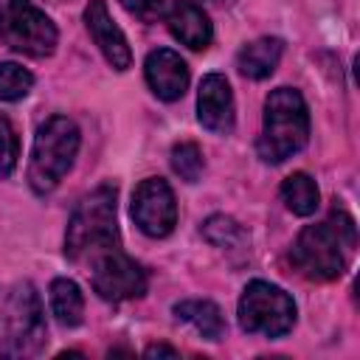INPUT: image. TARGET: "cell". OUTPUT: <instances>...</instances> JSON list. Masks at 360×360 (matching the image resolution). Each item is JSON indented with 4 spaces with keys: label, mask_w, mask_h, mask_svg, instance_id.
Returning a JSON list of instances; mask_svg holds the SVG:
<instances>
[{
    "label": "cell",
    "mask_w": 360,
    "mask_h": 360,
    "mask_svg": "<svg viewBox=\"0 0 360 360\" xmlns=\"http://www.w3.org/2000/svg\"><path fill=\"white\" fill-rule=\"evenodd\" d=\"M45 340V312L37 290L28 281L14 284L6 298V338L0 354L31 357L42 352Z\"/></svg>",
    "instance_id": "obj_5"
},
{
    "label": "cell",
    "mask_w": 360,
    "mask_h": 360,
    "mask_svg": "<svg viewBox=\"0 0 360 360\" xmlns=\"http://www.w3.org/2000/svg\"><path fill=\"white\" fill-rule=\"evenodd\" d=\"M143 354L146 357H177V349H172L166 343H152V346L143 349Z\"/></svg>",
    "instance_id": "obj_23"
},
{
    "label": "cell",
    "mask_w": 360,
    "mask_h": 360,
    "mask_svg": "<svg viewBox=\"0 0 360 360\" xmlns=\"http://www.w3.org/2000/svg\"><path fill=\"white\" fill-rule=\"evenodd\" d=\"M146 84L160 101H177L188 87V65L172 48H158L143 62Z\"/></svg>",
    "instance_id": "obj_12"
},
{
    "label": "cell",
    "mask_w": 360,
    "mask_h": 360,
    "mask_svg": "<svg viewBox=\"0 0 360 360\" xmlns=\"http://www.w3.org/2000/svg\"><path fill=\"white\" fill-rule=\"evenodd\" d=\"M284 53V42L278 37H259L248 45L239 48L236 53V68L242 76L248 79H267L276 68H278V59Z\"/></svg>",
    "instance_id": "obj_14"
},
{
    "label": "cell",
    "mask_w": 360,
    "mask_h": 360,
    "mask_svg": "<svg viewBox=\"0 0 360 360\" xmlns=\"http://www.w3.org/2000/svg\"><path fill=\"white\" fill-rule=\"evenodd\" d=\"M56 3H62V0H56Z\"/></svg>",
    "instance_id": "obj_24"
},
{
    "label": "cell",
    "mask_w": 360,
    "mask_h": 360,
    "mask_svg": "<svg viewBox=\"0 0 360 360\" xmlns=\"http://www.w3.org/2000/svg\"><path fill=\"white\" fill-rule=\"evenodd\" d=\"M34 84V76L17 65V62H3L0 65V101H17L22 98Z\"/></svg>",
    "instance_id": "obj_19"
},
{
    "label": "cell",
    "mask_w": 360,
    "mask_h": 360,
    "mask_svg": "<svg viewBox=\"0 0 360 360\" xmlns=\"http://www.w3.org/2000/svg\"><path fill=\"white\" fill-rule=\"evenodd\" d=\"M202 233H205V239L208 242H214L217 248H239V245H245V231L239 228V222H233L231 217H222V214H217V217H211L205 225H202Z\"/></svg>",
    "instance_id": "obj_20"
},
{
    "label": "cell",
    "mask_w": 360,
    "mask_h": 360,
    "mask_svg": "<svg viewBox=\"0 0 360 360\" xmlns=\"http://www.w3.org/2000/svg\"><path fill=\"white\" fill-rule=\"evenodd\" d=\"M174 318L191 323L205 340H222L225 338L222 309L208 298H188V301L174 304Z\"/></svg>",
    "instance_id": "obj_15"
},
{
    "label": "cell",
    "mask_w": 360,
    "mask_h": 360,
    "mask_svg": "<svg viewBox=\"0 0 360 360\" xmlns=\"http://www.w3.org/2000/svg\"><path fill=\"white\" fill-rule=\"evenodd\" d=\"M295 323V304L292 298L270 284V281H250L239 298V326L248 335L264 338H284Z\"/></svg>",
    "instance_id": "obj_7"
},
{
    "label": "cell",
    "mask_w": 360,
    "mask_h": 360,
    "mask_svg": "<svg viewBox=\"0 0 360 360\" xmlns=\"http://www.w3.org/2000/svg\"><path fill=\"white\" fill-rule=\"evenodd\" d=\"M132 219L152 239H163L174 231L177 202L172 186L163 177H146L138 183L132 194Z\"/></svg>",
    "instance_id": "obj_9"
},
{
    "label": "cell",
    "mask_w": 360,
    "mask_h": 360,
    "mask_svg": "<svg viewBox=\"0 0 360 360\" xmlns=\"http://www.w3.org/2000/svg\"><path fill=\"white\" fill-rule=\"evenodd\" d=\"M354 239V219L335 208L326 222L307 225L298 233L290 259L304 278L332 281L346 270V253H352Z\"/></svg>",
    "instance_id": "obj_1"
},
{
    "label": "cell",
    "mask_w": 360,
    "mask_h": 360,
    "mask_svg": "<svg viewBox=\"0 0 360 360\" xmlns=\"http://www.w3.org/2000/svg\"><path fill=\"white\" fill-rule=\"evenodd\" d=\"M309 141V110L298 90L276 87L264 98L259 155L264 163H284Z\"/></svg>",
    "instance_id": "obj_3"
},
{
    "label": "cell",
    "mask_w": 360,
    "mask_h": 360,
    "mask_svg": "<svg viewBox=\"0 0 360 360\" xmlns=\"http://www.w3.org/2000/svg\"><path fill=\"white\" fill-rule=\"evenodd\" d=\"M79 141V127L68 115H51L37 129L28 160V186L37 194H48L62 183V177L73 166Z\"/></svg>",
    "instance_id": "obj_4"
},
{
    "label": "cell",
    "mask_w": 360,
    "mask_h": 360,
    "mask_svg": "<svg viewBox=\"0 0 360 360\" xmlns=\"http://www.w3.org/2000/svg\"><path fill=\"white\" fill-rule=\"evenodd\" d=\"M90 270H93V290L104 301L141 298L149 287L146 270L135 259H129L121 248H112V250L101 253L98 259H93Z\"/></svg>",
    "instance_id": "obj_8"
},
{
    "label": "cell",
    "mask_w": 360,
    "mask_h": 360,
    "mask_svg": "<svg viewBox=\"0 0 360 360\" xmlns=\"http://www.w3.org/2000/svg\"><path fill=\"white\" fill-rule=\"evenodd\" d=\"M51 309L62 326H79L84 315V295L73 278L51 281Z\"/></svg>",
    "instance_id": "obj_16"
},
{
    "label": "cell",
    "mask_w": 360,
    "mask_h": 360,
    "mask_svg": "<svg viewBox=\"0 0 360 360\" xmlns=\"http://www.w3.org/2000/svg\"><path fill=\"white\" fill-rule=\"evenodd\" d=\"M281 200H284V205H287L292 214L309 217V214L318 211L321 194H318L315 180H312L307 172H295V174H290V177L281 183Z\"/></svg>",
    "instance_id": "obj_17"
},
{
    "label": "cell",
    "mask_w": 360,
    "mask_h": 360,
    "mask_svg": "<svg viewBox=\"0 0 360 360\" xmlns=\"http://www.w3.org/2000/svg\"><path fill=\"white\" fill-rule=\"evenodd\" d=\"M0 39L17 53L42 59L56 48V25L31 0H0Z\"/></svg>",
    "instance_id": "obj_6"
},
{
    "label": "cell",
    "mask_w": 360,
    "mask_h": 360,
    "mask_svg": "<svg viewBox=\"0 0 360 360\" xmlns=\"http://www.w3.org/2000/svg\"><path fill=\"white\" fill-rule=\"evenodd\" d=\"M84 25H87L93 42L98 45V51L104 53V59L115 70H127L132 65V51L127 45L124 31L112 20V14L107 8V0H90L87 3V8H84Z\"/></svg>",
    "instance_id": "obj_10"
},
{
    "label": "cell",
    "mask_w": 360,
    "mask_h": 360,
    "mask_svg": "<svg viewBox=\"0 0 360 360\" xmlns=\"http://www.w3.org/2000/svg\"><path fill=\"white\" fill-rule=\"evenodd\" d=\"M17 158H20V141H17V132H14L11 121L0 112V180H6V177L14 172Z\"/></svg>",
    "instance_id": "obj_21"
},
{
    "label": "cell",
    "mask_w": 360,
    "mask_h": 360,
    "mask_svg": "<svg viewBox=\"0 0 360 360\" xmlns=\"http://www.w3.org/2000/svg\"><path fill=\"white\" fill-rule=\"evenodd\" d=\"M112 248H121L118 222H115V188L98 186L76 205L68 222L65 256L76 264H84Z\"/></svg>",
    "instance_id": "obj_2"
},
{
    "label": "cell",
    "mask_w": 360,
    "mask_h": 360,
    "mask_svg": "<svg viewBox=\"0 0 360 360\" xmlns=\"http://www.w3.org/2000/svg\"><path fill=\"white\" fill-rule=\"evenodd\" d=\"M197 121L217 135L233 129V93L222 73H208L197 93Z\"/></svg>",
    "instance_id": "obj_11"
},
{
    "label": "cell",
    "mask_w": 360,
    "mask_h": 360,
    "mask_svg": "<svg viewBox=\"0 0 360 360\" xmlns=\"http://www.w3.org/2000/svg\"><path fill=\"white\" fill-rule=\"evenodd\" d=\"M172 169L180 180L186 183H197L202 169H205V160H202V152L197 143L191 141H180L172 146Z\"/></svg>",
    "instance_id": "obj_18"
},
{
    "label": "cell",
    "mask_w": 360,
    "mask_h": 360,
    "mask_svg": "<svg viewBox=\"0 0 360 360\" xmlns=\"http://www.w3.org/2000/svg\"><path fill=\"white\" fill-rule=\"evenodd\" d=\"M121 6L143 22H155L166 11V0H121Z\"/></svg>",
    "instance_id": "obj_22"
},
{
    "label": "cell",
    "mask_w": 360,
    "mask_h": 360,
    "mask_svg": "<svg viewBox=\"0 0 360 360\" xmlns=\"http://www.w3.org/2000/svg\"><path fill=\"white\" fill-rule=\"evenodd\" d=\"M163 14H166V25L172 37L180 39L186 48L205 51L211 45V37H214L211 20L194 0H172Z\"/></svg>",
    "instance_id": "obj_13"
}]
</instances>
